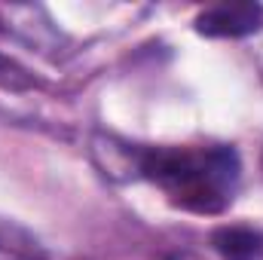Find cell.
Instances as JSON below:
<instances>
[{
  "instance_id": "obj_1",
  "label": "cell",
  "mask_w": 263,
  "mask_h": 260,
  "mask_svg": "<svg viewBox=\"0 0 263 260\" xmlns=\"http://www.w3.org/2000/svg\"><path fill=\"white\" fill-rule=\"evenodd\" d=\"M239 153L227 144L214 147H144L138 153V178L153 181L172 205L196 214H220L239 187Z\"/></svg>"
},
{
  "instance_id": "obj_2",
  "label": "cell",
  "mask_w": 263,
  "mask_h": 260,
  "mask_svg": "<svg viewBox=\"0 0 263 260\" xmlns=\"http://www.w3.org/2000/svg\"><path fill=\"white\" fill-rule=\"evenodd\" d=\"M193 28L211 40H245L263 31V6L260 3H217L202 9L193 18Z\"/></svg>"
},
{
  "instance_id": "obj_3",
  "label": "cell",
  "mask_w": 263,
  "mask_h": 260,
  "mask_svg": "<svg viewBox=\"0 0 263 260\" xmlns=\"http://www.w3.org/2000/svg\"><path fill=\"white\" fill-rule=\"evenodd\" d=\"M211 248L220 260H263V233L254 227H217Z\"/></svg>"
},
{
  "instance_id": "obj_4",
  "label": "cell",
  "mask_w": 263,
  "mask_h": 260,
  "mask_svg": "<svg viewBox=\"0 0 263 260\" xmlns=\"http://www.w3.org/2000/svg\"><path fill=\"white\" fill-rule=\"evenodd\" d=\"M0 257L3 260H46V248L25 227L0 217Z\"/></svg>"
},
{
  "instance_id": "obj_5",
  "label": "cell",
  "mask_w": 263,
  "mask_h": 260,
  "mask_svg": "<svg viewBox=\"0 0 263 260\" xmlns=\"http://www.w3.org/2000/svg\"><path fill=\"white\" fill-rule=\"evenodd\" d=\"M0 86L3 89H12V92H22V89H31L34 86V77L22 65H15L12 59L0 55Z\"/></svg>"
},
{
  "instance_id": "obj_6",
  "label": "cell",
  "mask_w": 263,
  "mask_h": 260,
  "mask_svg": "<svg viewBox=\"0 0 263 260\" xmlns=\"http://www.w3.org/2000/svg\"><path fill=\"white\" fill-rule=\"evenodd\" d=\"M257 65H260V70H263V43H260V49H257Z\"/></svg>"
}]
</instances>
